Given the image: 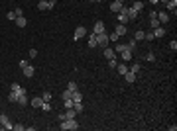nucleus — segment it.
Instances as JSON below:
<instances>
[{
	"label": "nucleus",
	"mask_w": 177,
	"mask_h": 131,
	"mask_svg": "<svg viewBox=\"0 0 177 131\" xmlns=\"http://www.w3.org/2000/svg\"><path fill=\"white\" fill-rule=\"evenodd\" d=\"M155 18H158L159 23H167V22H169V14H167V12H158V14H155Z\"/></svg>",
	"instance_id": "7"
},
{
	"label": "nucleus",
	"mask_w": 177,
	"mask_h": 131,
	"mask_svg": "<svg viewBox=\"0 0 177 131\" xmlns=\"http://www.w3.org/2000/svg\"><path fill=\"white\" fill-rule=\"evenodd\" d=\"M67 88H69L71 92H77V90H79V86L75 84V82H69V84H67Z\"/></svg>",
	"instance_id": "32"
},
{
	"label": "nucleus",
	"mask_w": 177,
	"mask_h": 131,
	"mask_svg": "<svg viewBox=\"0 0 177 131\" xmlns=\"http://www.w3.org/2000/svg\"><path fill=\"white\" fill-rule=\"evenodd\" d=\"M18 96H20V94L12 90V92L8 94V102H10V104H16V102H18Z\"/></svg>",
	"instance_id": "21"
},
{
	"label": "nucleus",
	"mask_w": 177,
	"mask_h": 131,
	"mask_svg": "<svg viewBox=\"0 0 177 131\" xmlns=\"http://www.w3.org/2000/svg\"><path fill=\"white\" fill-rule=\"evenodd\" d=\"M140 69H142V67L138 65V63H136V65H132V67H128V70H132V72H138Z\"/></svg>",
	"instance_id": "35"
},
{
	"label": "nucleus",
	"mask_w": 177,
	"mask_h": 131,
	"mask_svg": "<svg viewBox=\"0 0 177 131\" xmlns=\"http://www.w3.org/2000/svg\"><path fill=\"white\" fill-rule=\"evenodd\" d=\"M93 33H94V35H98V33H106V31H104V22H100V20H98V22H94Z\"/></svg>",
	"instance_id": "5"
},
{
	"label": "nucleus",
	"mask_w": 177,
	"mask_h": 131,
	"mask_svg": "<svg viewBox=\"0 0 177 131\" xmlns=\"http://www.w3.org/2000/svg\"><path fill=\"white\" fill-rule=\"evenodd\" d=\"M14 14H16V18H18V16H22V14H24V12H22V8H16V12H14Z\"/></svg>",
	"instance_id": "45"
},
{
	"label": "nucleus",
	"mask_w": 177,
	"mask_h": 131,
	"mask_svg": "<svg viewBox=\"0 0 177 131\" xmlns=\"http://www.w3.org/2000/svg\"><path fill=\"white\" fill-rule=\"evenodd\" d=\"M89 2H103V0H89Z\"/></svg>",
	"instance_id": "48"
},
{
	"label": "nucleus",
	"mask_w": 177,
	"mask_h": 131,
	"mask_svg": "<svg viewBox=\"0 0 177 131\" xmlns=\"http://www.w3.org/2000/svg\"><path fill=\"white\" fill-rule=\"evenodd\" d=\"M126 49V43H118L116 47H114V53H122Z\"/></svg>",
	"instance_id": "27"
},
{
	"label": "nucleus",
	"mask_w": 177,
	"mask_h": 131,
	"mask_svg": "<svg viewBox=\"0 0 177 131\" xmlns=\"http://www.w3.org/2000/svg\"><path fill=\"white\" fill-rule=\"evenodd\" d=\"M136 43H138V41H136L134 37H132V39H128V43H126V49L134 53V51H136Z\"/></svg>",
	"instance_id": "14"
},
{
	"label": "nucleus",
	"mask_w": 177,
	"mask_h": 131,
	"mask_svg": "<svg viewBox=\"0 0 177 131\" xmlns=\"http://www.w3.org/2000/svg\"><path fill=\"white\" fill-rule=\"evenodd\" d=\"M144 33H146V31H142V29H138V31L134 33V39H136V41H144Z\"/></svg>",
	"instance_id": "26"
},
{
	"label": "nucleus",
	"mask_w": 177,
	"mask_h": 131,
	"mask_svg": "<svg viewBox=\"0 0 177 131\" xmlns=\"http://www.w3.org/2000/svg\"><path fill=\"white\" fill-rule=\"evenodd\" d=\"M22 72H24V76H26V78H32V76L36 75V69H33L32 65H28V67H24V69H22Z\"/></svg>",
	"instance_id": "6"
},
{
	"label": "nucleus",
	"mask_w": 177,
	"mask_h": 131,
	"mask_svg": "<svg viewBox=\"0 0 177 131\" xmlns=\"http://www.w3.org/2000/svg\"><path fill=\"white\" fill-rule=\"evenodd\" d=\"M42 104H43V98H42V96L32 98V106H33V108H42Z\"/></svg>",
	"instance_id": "15"
},
{
	"label": "nucleus",
	"mask_w": 177,
	"mask_h": 131,
	"mask_svg": "<svg viewBox=\"0 0 177 131\" xmlns=\"http://www.w3.org/2000/svg\"><path fill=\"white\" fill-rule=\"evenodd\" d=\"M149 26H152V29H154V28H158V26H159L158 18H149Z\"/></svg>",
	"instance_id": "30"
},
{
	"label": "nucleus",
	"mask_w": 177,
	"mask_h": 131,
	"mask_svg": "<svg viewBox=\"0 0 177 131\" xmlns=\"http://www.w3.org/2000/svg\"><path fill=\"white\" fill-rule=\"evenodd\" d=\"M55 4H57V0H47V10L55 8Z\"/></svg>",
	"instance_id": "37"
},
{
	"label": "nucleus",
	"mask_w": 177,
	"mask_h": 131,
	"mask_svg": "<svg viewBox=\"0 0 177 131\" xmlns=\"http://www.w3.org/2000/svg\"><path fill=\"white\" fill-rule=\"evenodd\" d=\"M116 70H118V75L124 76L126 72H128V65H126V63H118V65H116Z\"/></svg>",
	"instance_id": "10"
},
{
	"label": "nucleus",
	"mask_w": 177,
	"mask_h": 131,
	"mask_svg": "<svg viewBox=\"0 0 177 131\" xmlns=\"http://www.w3.org/2000/svg\"><path fill=\"white\" fill-rule=\"evenodd\" d=\"M71 96H73V92H71L69 88H67V90H63V100H71Z\"/></svg>",
	"instance_id": "29"
},
{
	"label": "nucleus",
	"mask_w": 177,
	"mask_h": 131,
	"mask_svg": "<svg viewBox=\"0 0 177 131\" xmlns=\"http://www.w3.org/2000/svg\"><path fill=\"white\" fill-rule=\"evenodd\" d=\"M97 45H100V47H106L108 45V35H106V33H98V35H97Z\"/></svg>",
	"instance_id": "4"
},
{
	"label": "nucleus",
	"mask_w": 177,
	"mask_h": 131,
	"mask_svg": "<svg viewBox=\"0 0 177 131\" xmlns=\"http://www.w3.org/2000/svg\"><path fill=\"white\" fill-rule=\"evenodd\" d=\"M10 90H14V92H18V94H26V90H24L18 82H12V84H10Z\"/></svg>",
	"instance_id": "12"
},
{
	"label": "nucleus",
	"mask_w": 177,
	"mask_h": 131,
	"mask_svg": "<svg viewBox=\"0 0 177 131\" xmlns=\"http://www.w3.org/2000/svg\"><path fill=\"white\" fill-rule=\"evenodd\" d=\"M104 57H106V59H116V53H114V49L106 47V49H104Z\"/></svg>",
	"instance_id": "18"
},
{
	"label": "nucleus",
	"mask_w": 177,
	"mask_h": 131,
	"mask_svg": "<svg viewBox=\"0 0 177 131\" xmlns=\"http://www.w3.org/2000/svg\"><path fill=\"white\" fill-rule=\"evenodd\" d=\"M138 16H140V14H138L134 8H128V20H136Z\"/></svg>",
	"instance_id": "25"
},
{
	"label": "nucleus",
	"mask_w": 177,
	"mask_h": 131,
	"mask_svg": "<svg viewBox=\"0 0 177 131\" xmlns=\"http://www.w3.org/2000/svg\"><path fill=\"white\" fill-rule=\"evenodd\" d=\"M71 100H73V104L75 102H83V94L77 90V92H73V96H71Z\"/></svg>",
	"instance_id": "24"
},
{
	"label": "nucleus",
	"mask_w": 177,
	"mask_h": 131,
	"mask_svg": "<svg viewBox=\"0 0 177 131\" xmlns=\"http://www.w3.org/2000/svg\"><path fill=\"white\" fill-rule=\"evenodd\" d=\"M30 57H32V59H33V57H37V51H36V49H30Z\"/></svg>",
	"instance_id": "44"
},
{
	"label": "nucleus",
	"mask_w": 177,
	"mask_h": 131,
	"mask_svg": "<svg viewBox=\"0 0 177 131\" xmlns=\"http://www.w3.org/2000/svg\"><path fill=\"white\" fill-rule=\"evenodd\" d=\"M39 110H43V112H49V110H51V106H49V102H43Z\"/></svg>",
	"instance_id": "36"
},
{
	"label": "nucleus",
	"mask_w": 177,
	"mask_h": 131,
	"mask_svg": "<svg viewBox=\"0 0 177 131\" xmlns=\"http://www.w3.org/2000/svg\"><path fill=\"white\" fill-rule=\"evenodd\" d=\"M124 76H126V82H130V84H132V82H136V72H132V70H128Z\"/></svg>",
	"instance_id": "22"
},
{
	"label": "nucleus",
	"mask_w": 177,
	"mask_h": 131,
	"mask_svg": "<svg viewBox=\"0 0 177 131\" xmlns=\"http://www.w3.org/2000/svg\"><path fill=\"white\" fill-rule=\"evenodd\" d=\"M63 106H65V110L67 108H73V100H63Z\"/></svg>",
	"instance_id": "39"
},
{
	"label": "nucleus",
	"mask_w": 177,
	"mask_h": 131,
	"mask_svg": "<svg viewBox=\"0 0 177 131\" xmlns=\"http://www.w3.org/2000/svg\"><path fill=\"white\" fill-rule=\"evenodd\" d=\"M42 98H43V102H49V100H51V94H49V92H43Z\"/></svg>",
	"instance_id": "38"
},
{
	"label": "nucleus",
	"mask_w": 177,
	"mask_h": 131,
	"mask_svg": "<svg viewBox=\"0 0 177 131\" xmlns=\"http://www.w3.org/2000/svg\"><path fill=\"white\" fill-rule=\"evenodd\" d=\"M159 0H149V4H158Z\"/></svg>",
	"instance_id": "47"
},
{
	"label": "nucleus",
	"mask_w": 177,
	"mask_h": 131,
	"mask_svg": "<svg viewBox=\"0 0 177 131\" xmlns=\"http://www.w3.org/2000/svg\"><path fill=\"white\" fill-rule=\"evenodd\" d=\"M122 6H124V2H120V0H116V2H112V4H110V12H114V14H118Z\"/></svg>",
	"instance_id": "8"
},
{
	"label": "nucleus",
	"mask_w": 177,
	"mask_h": 131,
	"mask_svg": "<svg viewBox=\"0 0 177 131\" xmlns=\"http://www.w3.org/2000/svg\"><path fill=\"white\" fill-rule=\"evenodd\" d=\"M152 33H154V37H163V35H165L167 31H165V28L158 26V28H154V31H152Z\"/></svg>",
	"instance_id": "9"
},
{
	"label": "nucleus",
	"mask_w": 177,
	"mask_h": 131,
	"mask_svg": "<svg viewBox=\"0 0 177 131\" xmlns=\"http://www.w3.org/2000/svg\"><path fill=\"white\" fill-rule=\"evenodd\" d=\"M85 35H87V29H85L83 26H79V28L75 29V33H73V39H75V41H79L81 37H85Z\"/></svg>",
	"instance_id": "3"
},
{
	"label": "nucleus",
	"mask_w": 177,
	"mask_h": 131,
	"mask_svg": "<svg viewBox=\"0 0 177 131\" xmlns=\"http://www.w3.org/2000/svg\"><path fill=\"white\" fill-rule=\"evenodd\" d=\"M132 8H134L136 12L140 14L142 10H144V2H142V0H134V4H132Z\"/></svg>",
	"instance_id": "13"
},
{
	"label": "nucleus",
	"mask_w": 177,
	"mask_h": 131,
	"mask_svg": "<svg viewBox=\"0 0 177 131\" xmlns=\"http://www.w3.org/2000/svg\"><path fill=\"white\" fill-rule=\"evenodd\" d=\"M152 39H155L152 31H149V33H144V41H152Z\"/></svg>",
	"instance_id": "33"
},
{
	"label": "nucleus",
	"mask_w": 177,
	"mask_h": 131,
	"mask_svg": "<svg viewBox=\"0 0 177 131\" xmlns=\"http://www.w3.org/2000/svg\"><path fill=\"white\" fill-rule=\"evenodd\" d=\"M26 23H28V20L24 18V16H18V18H16V26H18V28H26Z\"/></svg>",
	"instance_id": "20"
},
{
	"label": "nucleus",
	"mask_w": 177,
	"mask_h": 131,
	"mask_svg": "<svg viewBox=\"0 0 177 131\" xmlns=\"http://www.w3.org/2000/svg\"><path fill=\"white\" fill-rule=\"evenodd\" d=\"M0 125H4V129H14V123L8 119V116L6 113L0 112Z\"/></svg>",
	"instance_id": "2"
},
{
	"label": "nucleus",
	"mask_w": 177,
	"mask_h": 131,
	"mask_svg": "<svg viewBox=\"0 0 177 131\" xmlns=\"http://www.w3.org/2000/svg\"><path fill=\"white\" fill-rule=\"evenodd\" d=\"M120 55H122V61H124V63H130V59H132V51L124 49V51H122Z\"/></svg>",
	"instance_id": "16"
},
{
	"label": "nucleus",
	"mask_w": 177,
	"mask_h": 131,
	"mask_svg": "<svg viewBox=\"0 0 177 131\" xmlns=\"http://www.w3.org/2000/svg\"><path fill=\"white\" fill-rule=\"evenodd\" d=\"M165 4H167V10H169V12H173V14H175V8H177V0H167Z\"/></svg>",
	"instance_id": "23"
},
{
	"label": "nucleus",
	"mask_w": 177,
	"mask_h": 131,
	"mask_svg": "<svg viewBox=\"0 0 177 131\" xmlns=\"http://www.w3.org/2000/svg\"><path fill=\"white\" fill-rule=\"evenodd\" d=\"M89 47H91V49L98 47V45H97V35H94V33H91V35H89Z\"/></svg>",
	"instance_id": "17"
},
{
	"label": "nucleus",
	"mask_w": 177,
	"mask_h": 131,
	"mask_svg": "<svg viewBox=\"0 0 177 131\" xmlns=\"http://www.w3.org/2000/svg\"><path fill=\"white\" fill-rule=\"evenodd\" d=\"M18 65H20V69H24V67H28V65H30V63H28V61H26V59H22V61H20V63H18Z\"/></svg>",
	"instance_id": "42"
},
{
	"label": "nucleus",
	"mask_w": 177,
	"mask_h": 131,
	"mask_svg": "<svg viewBox=\"0 0 177 131\" xmlns=\"http://www.w3.org/2000/svg\"><path fill=\"white\" fill-rule=\"evenodd\" d=\"M116 65H118L116 59H108V67H110V69H116Z\"/></svg>",
	"instance_id": "34"
},
{
	"label": "nucleus",
	"mask_w": 177,
	"mask_h": 131,
	"mask_svg": "<svg viewBox=\"0 0 177 131\" xmlns=\"http://www.w3.org/2000/svg\"><path fill=\"white\" fill-rule=\"evenodd\" d=\"M14 129H16V131H22V129H26V127H24V125H20V123H18V125H14Z\"/></svg>",
	"instance_id": "46"
},
{
	"label": "nucleus",
	"mask_w": 177,
	"mask_h": 131,
	"mask_svg": "<svg viewBox=\"0 0 177 131\" xmlns=\"http://www.w3.org/2000/svg\"><path fill=\"white\" fill-rule=\"evenodd\" d=\"M144 59H146L148 63H154V61H155V55H154V53H148V55H146Z\"/></svg>",
	"instance_id": "31"
},
{
	"label": "nucleus",
	"mask_w": 177,
	"mask_h": 131,
	"mask_svg": "<svg viewBox=\"0 0 177 131\" xmlns=\"http://www.w3.org/2000/svg\"><path fill=\"white\" fill-rule=\"evenodd\" d=\"M6 18H8V20H16V14H14V12H8V14H6Z\"/></svg>",
	"instance_id": "43"
},
{
	"label": "nucleus",
	"mask_w": 177,
	"mask_h": 131,
	"mask_svg": "<svg viewBox=\"0 0 177 131\" xmlns=\"http://www.w3.org/2000/svg\"><path fill=\"white\" fill-rule=\"evenodd\" d=\"M169 49H171V51H177V41H175V39H171V43H169Z\"/></svg>",
	"instance_id": "40"
},
{
	"label": "nucleus",
	"mask_w": 177,
	"mask_h": 131,
	"mask_svg": "<svg viewBox=\"0 0 177 131\" xmlns=\"http://www.w3.org/2000/svg\"><path fill=\"white\" fill-rule=\"evenodd\" d=\"M0 112H2V108H0Z\"/></svg>",
	"instance_id": "50"
},
{
	"label": "nucleus",
	"mask_w": 177,
	"mask_h": 131,
	"mask_svg": "<svg viewBox=\"0 0 177 131\" xmlns=\"http://www.w3.org/2000/svg\"><path fill=\"white\" fill-rule=\"evenodd\" d=\"M59 129L61 131H77L79 129V123H77V119H63L61 121V125H59Z\"/></svg>",
	"instance_id": "1"
},
{
	"label": "nucleus",
	"mask_w": 177,
	"mask_h": 131,
	"mask_svg": "<svg viewBox=\"0 0 177 131\" xmlns=\"http://www.w3.org/2000/svg\"><path fill=\"white\" fill-rule=\"evenodd\" d=\"M114 31H116L118 35H120V37H122V35H126V33H128V29H126V26H124V23H118V26H116V29H114Z\"/></svg>",
	"instance_id": "11"
},
{
	"label": "nucleus",
	"mask_w": 177,
	"mask_h": 131,
	"mask_svg": "<svg viewBox=\"0 0 177 131\" xmlns=\"http://www.w3.org/2000/svg\"><path fill=\"white\" fill-rule=\"evenodd\" d=\"M118 37H120V35L114 31V33H110V37H108V39H110V41H118Z\"/></svg>",
	"instance_id": "41"
},
{
	"label": "nucleus",
	"mask_w": 177,
	"mask_h": 131,
	"mask_svg": "<svg viewBox=\"0 0 177 131\" xmlns=\"http://www.w3.org/2000/svg\"><path fill=\"white\" fill-rule=\"evenodd\" d=\"M37 10H47V0H42V2H37Z\"/></svg>",
	"instance_id": "28"
},
{
	"label": "nucleus",
	"mask_w": 177,
	"mask_h": 131,
	"mask_svg": "<svg viewBox=\"0 0 177 131\" xmlns=\"http://www.w3.org/2000/svg\"><path fill=\"white\" fill-rule=\"evenodd\" d=\"M28 102H30L28 96H26V94H20V96H18V102H16V104H20V106H28Z\"/></svg>",
	"instance_id": "19"
},
{
	"label": "nucleus",
	"mask_w": 177,
	"mask_h": 131,
	"mask_svg": "<svg viewBox=\"0 0 177 131\" xmlns=\"http://www.w3.org/2000/svg\"><path fill=\"white\" fill-rule=\"evenodd\" d=\"M112 2H116V0H112ZM120 2H124V0H120Z\"/></svg>",
	"instance_id": "49"
}]
</instances>
